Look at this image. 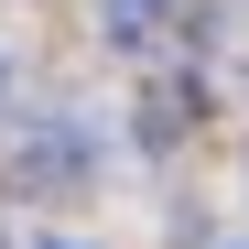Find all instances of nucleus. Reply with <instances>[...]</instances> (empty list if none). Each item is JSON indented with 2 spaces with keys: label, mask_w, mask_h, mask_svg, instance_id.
<instances>
[{
  "label": "nucleus",
  "mask_w": 249,
  "mask_h": 249,
  "mask_svg": "<svg viewBox=\"0 0 249 249\" xmlns=\"http://www.w3.org/2000/svg\"><path fill=\"white\" fill-rule=\"evenodd\" d=\"M87 174V130H76V119H54V130H33L22 141V184L44 195V184H76Z\"/></svg>",
  "instance_id": "nucleus-1"
},
{
  "label": "nucleus",
  "mask_w": 249,
  "mask_h": 249,
  "mask_svg": "<svg viewBox=\"0 0 249 249\" xmlns=\"http://www.w3.org/2000/svg\"><path fill=\"white\" fill-rule=\"evenodd\" d=\"M184 130H195V87H184V76H162V87L141 98V141H152V152H174Z\"/></svg>",
  "instance_id": "nucleus-2"
},
{
  "label": "nucleus",
  "mask_w": 249,
  "mask_h": 249,
  "mask_svg": "<svg viewBox=\"0 0 249 249\" xmlns=\"http://www.w3.org/2000/svg\"><path fill=\"white\" fill-rule=\"evenodd\" d=\"M174 0H108V44H152Z\"/></svg>",
  "instance_id": "nucleus-3"
}]
</instances>
